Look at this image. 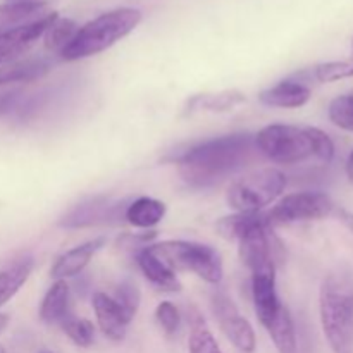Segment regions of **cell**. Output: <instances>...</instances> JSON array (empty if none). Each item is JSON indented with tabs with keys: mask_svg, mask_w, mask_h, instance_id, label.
I'll list each match as a JSON object with an SVG mask.
<instances>
[{
	"mask_svg": "<svg viewBox=\"0 0 353 353\" xmlns=\"http://www.w3.org/2000/svg\"><path fill=\"white\" fill-rule=\"evenodd\" d=\"M7 324H9V316H6V314H0V331L6 330Z\"/></svg>",
	"mask_w": 353,
	"mask_h": 353,
	"instance_id": "34",
	"label": "cell"
},
{
	"mask_svg": "<svg viewBox=\"0 0 353 353\" xmlns=\"http://www.w3.org/2000/svg\"><path fill=\"white\" fill-rule=\"evenodd\" d=\"M71 316H74L71 307V290L64 279H57L41 300L40 319L50 326H62V323Z\"/></svg>",
	"mask_w": 353,
	"mask_h": 353,
	"instance_id": "16",
	"label": "cell"
},
{
	"mask_svg": "<svg viewBox=\"0 0 353 353\" xmlns=\"http://www.w3.org/2000/svg\"><path fill=\"white\" fill-rule=\"evenodd\" d=\"M93 310H95L97 323H99L100 331L105 334L109 340L121 341L126 336L128 326L131 321L128 319L126 314L121 310L116 300L107 293H95L93 295Z\"/></svg>",
	"mask_w": 353,
	"mask_h": 353,
	"instance_id": "14",
	"label": "cell"
},
{
	"mask_svg": "<svg viewBox=\"0 0 353 353\" xmlns=\"http://www.w3.org/2000/svg\"><path fill=\"white\" fill-rule=\"evenodd\" d=\"M137 262L145 278L152 285L157 286L159 290H164V292H179L181 290V283H179L176 272L168 264H164L148 247L138 252Z\"/></svg>",
	"mask_w": 353,
	"mask_h": 353,
	"instance_id": "17",
	"label": "cell"
},
{
	"mask_svg": "<svg viewBox=\"0 0 353 353\" xmlns=\"http://www.w3.org/2000/svg\"><path fill=\"white\" fill-rule=\"evenodd\" d=\"M259 154L276 164H300L314 157L307 128L269 124L255 134Z\"/></svg>",
	"mask_w": 353,
	"mask_h": 353,
	"instance_id": "6",
	"label": "cell"
},
{
	"mask_svg": "<svg viewBox=\"0 0 353 353\" xmlns=\"http://www.w3.org/2000/svg\"><path fill=\"white\" fill-rule=\"evenodd\" d=\"M141 23V10L133 7H119L100 14L88 21L76 33L74 40L61 54L64 61H79L102 54L107 48L126 38Z\"/></svg>",
	"mask_w": 353,
	"mask_h": 353,
	"instance_id": "3",
	"label": "cell"
},
{
	"mask_svg": "<svg viewBox=\"0 0 353 353\" xmlns=\"http://www.w3.org/2000/svg\"><path fill=\"white\" fill-rule=\"evenodd\" d=\"M255 134L233 133L210 138L171 157L183 179L195 188H207L230 178L257 159Z\"/></svg>",
	"mask_w": 353,
	"mask_h": 353,
	"instance_id": "1",
	"label": "cell"
},
{
	"mask_svg": "<svg viewBox=\"0 0 353 353\" xmlns=\"http://www.w3.org/2000/svg\"><path fill=\"white\" fill-rule=\"evenodd\" d=\"M116 300L117 305L121 307L126 317L130 321H133V317L137 316L138 309H140L141 302V293L138 290V286L133 281H123L116 288V293L112 296Z\"/></svg>",
	"mask_w": 353,
	"mask_h": 353,
	"instance_id": "28",
	"label": "cell"
},
{
	"mask_svg": "<svg viewBox=\"0 0 353 353\" xmlns=\"http://www.w3.org/2000/svg\"><path fill=\"white\" fill-rule=\"evenodd\" d=\"M245 100L247 99H245L243 93L231 90V92L214 93V95L195 97V99L190 100V107L192 109L210 110V112H226V110H231L233 107L243 103Z\"/></svg>",
	"mask_w": 353,
	"mask_h": 353,
	"instance_id": "24",
	"label": "cell"
},
{
	"mask_svg": "<svg viewBox=\"0 0 353 353\" xmlns=\"http://www.w3.org/2000/svg\"><path fill=\"white\" fill-rule=\"evenodd\" d=\"M327 116L334 126L353 133V93L340 95L331 100Z\"/></svg>",
	"mask_w": 353,
	"mask_h": 353,
	"instance_id": "26",
	"label": "cell"
},
{
	"mask_svg": "<svg viewBox=\"0 0 353 353\" xmlns=\"http://www.w3.org/2000/svg\"><path fill=\"white\" fill-rule=\"evenodd\" d=\"M79 26L76 21L68 19V17H55L43 33L45 48L48 52H55V54H62L65 48L69 47L72 40H74L76 33H78Z\"/></svg>",
	"mask_w": 353,
	"mask_h": 353,
	"instance_id": "23",
	"label": "cell"
},
{
	"mask_svg": "<svg viewBox=\"0 0 353 353\" xmlns=\"http://www.w3.org/2000/svg\"><path fill=\"white\" fill-rule=\"evenodd\" d=\"M107 243V238L99 236L93 238V240L85 241V243L78 245V247L71 248L65 254H62L61 257L55 261V264L52 265L50 276L57 281V279L72 278V276L81 274L83 269L90 264V261L93 259V255L97 252L102 250Z\"/></svg>",
	"mask_w": 353,
	"mask_h": 353,
	"instance_id": "12",
	"label": "cell"
},
{
	"mask_svg": "<svg viewBox=\"0 0 353 353\" xmlns=\"http://www.w3.org/2000/svg\"><path fill=\"white\" fill-rule=\"evenodd\" d=\"M155 319L168 334L178 333L179 326H181V314H179L178 307L171 302L159 303L155 309Z\"/></svg>",
	"mask_w": 353,
	"mask_h": 353,
	"instance_id": "30",
	"label": "cell"
},
{
	"mask_svg": "<svg viewBox=\"0 0 353 353\" xmlns=\"http://www.w3.org/2000/svg\"><path fill=\"white\" fill-rule=\"evenodd\" d=\"M210 309L214 317L219 323L224 336L234 345L241 353H254L257 348V338L252 324L245 319L238 310L236 303L230 299V295L221 290H216L210 296Z\"/></svg>",
	"mask_w": 353,
	"mask_h": 353,
	"instance_id": "8",
	"label": "cell"
},
{
	"mask_svg": "<svg viewBox=\"0 0 353 353\" xmlns=\"http://www.w3.org/2000/svg\"><path fill=\"white\" fill-rule=\"evenodd\" d=\"M319 314L333 353H353V283L348 276L330 274L324 279Z\"/></svg>",
	"mask_w": 353,
	"mask_h": 353,
	"instance_id": "2",
	"label": "cell"
},
{
	"mask_svg": "<svg viewBox=\"0 0 353 353\" xmlns=\"http://www.w3.org/2000/svg\"><path fill=\"white\" fill-rule=\"evenodd\" d=\"M252 299L259 323L265 327L283 305L276 290V268H264L252 272Z\"/></svg>",
	"mask_w": 353,
	"mask_h": 353,
	"instance_id": "9",
	"label": "cell"
},
{
	"mask_svg": "<svg viewBox=\"0 0 353 353\" xmlns=\"http://www.w3.org/2000/svg\"><path fill=\"white\" fill-rule=\"evenodd\" d=\"M50 71V64L43 59H24L0 65V86L9 83H28L43 78Z\"/></svg>",
	"mask_w": 353,
	"mask_h": 353,
	"instance_id": "20",
	"label": "cell"
},
{
	"mask_svg": "<svg viewBox=\"0 0 353 353\" xmlns=\"http://www.w3.org/2000/svg\"><path fill=\"white\" fill-rule=\"evenodd\" d=\"M165 203L152 196H140L130 202L124 210V219L134 228L148 230L161 223L165 216Z\"/></svg>",
	"mask_w": 353,
	"mask_h": 353,
	"instance_id": "18",
	"label": "cell"
},
{
	"mask_svg": "<svg viewBox=\"0 0 353 353\" xmlns=\"http://www.w3.org/2000/svg\"><path fill=\"white\" fill-rule=\"evenodd\" d=\"M54 10L47 2L26 0V2H9L0 6V33L19 30L45 19Z\"/></svg>",
	"mask_w": 353,
	"mask_h": 353,
	"instance_id": "13",
	"label": "cell"
},
{
	"mask_svg": "<svg viewBox=\"0 0 353 353\" xmlns=\"http://www.w3.org/2000/svg\"><path fill=\"white\" fill-rule=\"evenodd\" d=\"M286 186V176L279 169L264 168L236 179L228 190V203L236 212H262Z\"/></svg>",
	"mask_w": 353,
	"mask_h": 353,
	"instance_id": "5",
	"label": "cell"
},
{
	"mask_svg": "<svg viewBox=\"0 0 353 353\" xmlns=\"http://www.w3.org/2000/svg\"><path fill=\"white\" fill-rule=\"evenodd\" d=\"M14 2H26V0H14Z\"/></svg>",
	"mask_w": 353,
	"mask_h": 353,
	"instance_id": "36",
	"label": "cell"
},
{
	"mask_svg": "<svg viewBox=\"0 0 353 353\" xmlns=\"http://www.w3.org/2000/svg\"><path fill=\"white\" fill-rule=\"evenodd\" d=\"M310 72L319 83H334L353 78V57L347 61L323 62V64H317Z\"/></svg>",
	"mask_w": 353,
	"mask_h": 353,
	"instance_id": "25",
	"label": "cell"
},
{
	"mask_svg": "<svg viewBox=\"0 0 353 353\" xmlns=\"http://www.w3.org/2000/svg\"><path fill=\"white\" fill-rule=\"evenodd\" d=\"M33 257H23L7 269L0 271V307L9 302L30 278L33 271Z\"/></svg>",
	"mask_w": 353,
	"mask_h": 353,
	"instance_id": "22",
	"label": "cell"
},
{
	"mask_svg": "<svg viewBox=\"0 0 353 353\" xmlns=\"http://www.w3.org/2000/svg\"><path fill=\"white\" fill-rule=\"evenodd\" d=\"M17 102H19V93L17 92L0 93V116L12 112L16 109Z\"/></svg>",
	"mask_w": 353,
	"mask_h": 353,
	"instance_id": "31",
	"label": "cell"
},
{
	"mask_svg": "<svg viewBox=\"0 0 353 353\" xmlns=\"http://www.w3.org/2000/svg\"><path fill=\"white\" fill-rule=\"evenodd\" d=\"M119 209H126L121 207L117 202H112L110 199H103V196H97V199L88 200V202L78 203L72 207L59 224L64 228H85V226H95V224L109 223L110 219H117L119 217Z\"/></svg>",
	"mask_w": 353,
	"mask_h": 353,
	"instance_id": "11",
	"label": "cell"
},
{
	"mask_svg": "<svg viewBox=\"0 0 353 353\" xmlns=\"http://www.w3.org/2000/svg\"><path fill=\"white\" fill-rule=\"evenodd\" d=\"M352 47H353V41H352Z\"/></svg>",
	"mask_w": 353,
	"mask_h": 353,
	"instance_id": "38",
	"label": "cell"
},
{
	"mask_svg": "<svg viewBox=\"0 0 353 353\" xmlns=\"http://www.w3.org/2000/svg\"><path fill=\"white\" fill-rule=\"evenodd\" d=\"M312 90L300 79H281L271 88L259 93V100L268 107L278 109H299L310 100Z\"/></svg>",
	"mask_w": 353,
	"mask_h": 353,
	"instance_id": "15",
	"label": "cell"
},
{
	"mask_svg": "<svg viewBox=\"0 0 353 353\" xmlns=\"http://www.w3.org/2000/svg\"><path fill=\"white\" fill-rule=\"evenodd\" d=\"M272 343L278 353H299V341H296L295 324L290 314L288 307L281 305L274 319L265 326Z\"/></svg>",
	"mask_w": 353,
	"mask_h": 353,
	"instance_id": "19",
	"label": "cell"
},
{
	"mask_svg": "<svg viewBox=\"0 0 353 353\" xmlns=\"http://www.w3.org/2000/svg\"><path fill=\"white\" fill-rule=\"evenodd\" d=\"M0 353H6V350H3V347H0Z\"/></svg>",
	"mask_w": 353,
	"mask_h": 353,
	"instance_id": "35",
	"label": "cell"
},
{
	"mask_svg": "<svg viewBox=\"0 0 353 353\" xmlns=\"http://www.w3.org/2000/svg\"><path fill=\"white\" fill-rule=\"evenodd\" d=\"M347 174H348V179H350V183L353 185V150H352V154L348 155V161H347Z\"/></svg>",
	"mask_w": 353,
	"mask_h": 353,
	"instance_id": "33",
	"label": "cell"
},
{
	"mask_svg": "<svg viewBox=\"0 0 353 353\" xmlns=\"http://www.w3.org/2000/svg\"><path fill=\"white\" fill-rule=\"evenodd\" d=\"M62 330L71 338V341L78 347L88 348L92 347L95 340V327L88 319H78L76 316H71L68 321L62 323Z\"/></svg>",
	"mask_w": 353,
	"mask_h": 353,
	"instance_id": "27",
	"label": "cell"
},
{
	"mask_svg": "<svg viewBox=\"0 0 353 353\" xmlns=\"http://www.w3.org/2000/svg\"><path fill=\"white\" fill-rule=\"evenodd\" d=\"M340 217H341V221H343V223L347 224V226L353 231V214L352 212H347V210H341Z\"/></svg>",
	"mask_w": 353,
	"mask_h": 353,
	"instance_id": "32",
	"label": "cell"
},
{
	"mask_svg": "<svg viewBox=\"0 0 353 353\" xmlns=\"http://www.w3.org/2000/svg\"><path fill=\"white\" fill-rule=\"evenodd\" d=\"M57 16V12H52L50 16L38 21V23L30 24V26L0 33V64H9V62L17 61L21 55L26 54L43 37L47 28Z\"/></svg>",
	"mask_w": 353,
	"mask_h": 353,
	"instance_id": "10",
	"label": "cell"
},
{
	"mask_svg": "<svg viewBox=\"0 0 353 353\" xmlns=\"http://www.w3.org/2000/svg\"><path fill=\"white\" fill-rule=\"evenodd\" d=\"M334 212V202L323 192H299L283 196L268 214L272 228L285 224L317 221Z\"/></svg>",
	"mask_w": 353,
	"mask_h": 353,
	"instance_id": "7",
	"label": "cell"
},
{
	"mask_svg": "<svg viewBox=\"0 0 353 353\" xmlns=\"http://www.w3.org/2000/svg\"><path fill=\"white\" fill-rule=\"evenodd\" d=\"M40 353H52V352H48V350H43V352H40Z\"/></svg>",
	"mask_w": 353,
	"mask_h": 353,
	"instance_id": "37",
	"label": "cell"
},
{
	"mask_svg": "<svg viewBox=\"0 0 353 353\" xmlns=\"http://www.w3.org/2000/svg\"><path fill=\"white\" fill-rule=\"evenodd\" d=\"M188 323L190 353H223L212 331L207 327L205 319L196 307H188Z\"/></svg>",
	"mask_w": 353,
	"mask_h": 353,
	"instance_id": "21",
	"label": "cell"
},
{
	"mask_svg": "<svg viewBox=\"0 0 353 353\" xmlns=\"http://www.w3.org/2000/svg\"><path fill=\"white\" fill-rule=\"evenodd\" d=\"M310 141H312V154L323 164H330L334 159V143L331 140L330 134L326 131L319 130V128H307Z\"/></svg>",
	"mask_w": 353,
	"mask_h": 353,
	"instance_id": "29",
	"label": "cell"
},
{
	"mask_svg": "<svg viewBox=\"0 0 353 353\" xmlns=\"http://www.w3.org/2000/svg\"><path fill=\"white\" fill-rule=\"evenodd\" d=\"M148 248L174 272L190 271L210 285H219L223 281V259L210 245L186 240H168L148 245Z\"/></svg>",
	"mask_w": 353,
	"mask_h": 353,
	"instance_id": "4",
	"label": "cell"
}]
</instances>
